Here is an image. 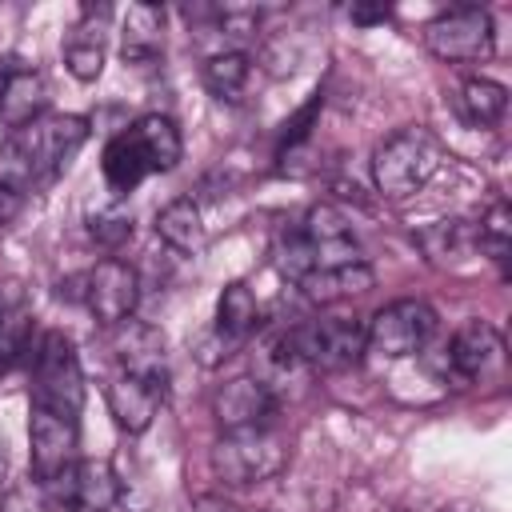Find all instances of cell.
Listing matches in <instances>:
<instances>
[{
	"instance_id": "6da1fadb",
	"label": "cell",
	"mask_w": 512,
	"mask_h": 512,
	"mask_svg": "<svg viewBox=\"0 0 512 512\" xmlns=\"http://www.w3.org/2000/svg\"><path fill=\"white\" fill-rule=\"evenodd\" d=\"M88 120L72 112H44L20 132H8L0 144V184L12 192H28L36 184H48L64 164L84 148Z\"/></svg>"
},
{
	"instance_id": "7a4b0ae2",
	"label": "cell",
	"mask_w": 512,
	"mask_h": 512,
	"mask_svg": "<svg viewBox=\"0 0 512 512\" xmlns=\"http://www.w3.org/2000/svg\"><path fill=\"white\" fill-rule=\"evenodd\" d=\"M448 148L420 124L396 128L376 152H372V180L376 192L388 200H408L424 192L444 168H448Z\"/></svg>"
},
{
	"instance_id": "3957f363",
	"label": "cell",
	"mask_w": 512,
	"mask_h": 512,
	"mask_svg": "<svg viewBox=\"0 0 512 512\" xmlns=\"http://www.w3.org/2000/svg\"><path fill=\"white\" fill-rule=\"evenodd\" d=\"M208 464H212V472H216L220 484H228V488H248V484L272 480V476L288 464V440L276 432V424L224 432V436L212 444Z\"/></svg>"
},
{
	"instance_id": "277c9868",
	"label": "cell",
	"mask_w": 512,
	"mask_h": 512,
	"mask_svg": "<svg viewBox=\"0 0 512 512\" xmlns=\"http://www.w3.org/2000/svg\"><path fill=\"white\" fill-rule=\"evenodd\" d=\"M32 404L72 420L84 404V372L64 332H44L32 348Z\"/></svg>"
},
{
	"instance_id": "5b68a950",
	"label": "cell",
	"mask_w": 512,
	"mask_h": 512,
	"mask_svg": "<svg viewBox=\"0 0 512 512\" xmlns=\"http://www.w3.org/2000/svg\"><path fill=\"white\" fill-rule=\"evenodd\" d=\"M288 344L300 364L320 368V372H340L364 360L368 352V332L364 320L356 316H320L288 328Z\"/></svg>"
},
{
	"instance_id": "8992f818",
	"label": "cell",
	"mask_w": 512,
	"mask_h": 512,
	"mask_svg": "<svg viewBox=\"0 0 512 512\" xmlns=\"http://www.w3.org/2000/svg\"><path fill=\"white\" fill-rule=\"evenodd\" d=\"M364 332H368V352L384 360H404V356H416L436 336V312L428 300L404 296L384 304L372 320H364Z\"/></svg>"
},
{
	"instance_id": "52a82bcc",
	"label": "cell",
	"mask_w": 512,
	"mask_h": 512,
	"mask_svg": "<svg viewBox=\"0 0 512 512\" xmlns=\"http://www.w3.org/2000/svg\"><path fill=\"white\" fill-rule=\"evenodd\" d=\"M424 44L436 60L464 64L492 56V16L480 4H456L424 28Z\"/></svg>"
},
{
	"instance_id": "ba28073f",
	"label": "cell",
	"mask_w": 512,
	"mask_h": 512,
	"mask_svg": "<svg viewBox=\"0 0 512 512\" xmlns=\"http://www.w3.org/2000/svg\"><path fill=\"white\" fill-rule=\"evenodd\" d=\"M136 300H140V272L128 260L108 256L84 272V300L80 304L96 316V324L116 328V324L132 320Z\"/></svg>"
},
{
	"instance_id": "9c48e42d",
	"label": "cell",
	"mask_w": 512,
	"mask_h": 512,
	"mask_svg": "<svg viewBox=\"0 0 512 512\" xmlns=\"http://www.w3.org/2000/svg\"><path fill=\"white\" fill-rule=\"evenodd\" d=\"M28 456H32V480L56 484L76 464V420L32 404V416H28Z\"/></svg>"
},
{
	"instance_id": "30bf717a",
	"label": "cell",
	"mask_w": 512,
	"mask_h": 512,
	"mask_svg": "<svg viewBox=\"0 0 512 512\" xmlns=\"http://www.w3.org/2000/svg\"><path fill=\"white\" fill-rule=\"evenodd\" d=\"M212 416L220 420L224 432L268 428V424H276V392H272L268 380L236 376V380H228V384L216 388V396H212Z\"/></svg>"
},
{
	"instance_id": "8fae6325",
	"label": "cell",
	"mask_w": 512,
	"mask_h": 512,
	"mask_svg": "<svg viewBox=\"0 0 512 512\" xmlns=\"http://www.w3.org/2000/svg\"><path fill=\"white\" fill-rule=\"evenodd\" d=\"M296 232L304 236V244H308L316 268H332V264H352V260H360L352 224H348V216H344L336 204H312V208L304 212V220L296 224Z\"/></svg>"
},
{
	"instance_id": "7c38bea8",
	"label": "cell",
	"mask_w": 512,
	"mask_h": 512,
	"mask_svg": "<svg viewBox=\"0 0 512 512\" xmlns=\"http://www.w3.org/2000/svg\"><path fill=\"white\" fill-rule=\"evenodd\" d=\"M112 352L128 376L168 384V356H164V332L144 320H124L112 328Z\"/></svg>"
},
{
	"instance_id": "4fadbf2b",
	"label": "cell",
	"mask_w": 512,
	"mask_h": 512,
	"mask_svg": "<svg viewBox=\"0 0 512 512\" xmlns=\"http://www.w3.org/2000/svg\"><path fill=\"white\" fill-rule=\"evenodd\" d=\"M504 364V340L488 320H468L448 344V368L460 380H488Z\"/></svg>"
},
{
	"instance_id": "5bb4252c",
	"label": "cell",
	"mask_w": 512,
	"mask_h": 512,
	"mask_svg": "<svg viewBox=\"0 0 512 512\" xmlns=\"http://www.w3.org/2000/svg\"><path fill=\"white\" fill-rule=\"evenodd\" d=\"M60 504H84V508H96V512H108L116 500H120V476L108 460L100 456H88V460H76L60 480Z\"/></svg>"
},
{
	"instance_id": "9a60e30c",
	"label": "cell",
	"mask_w": 512,
	"mask_h": 512,
	"mask_svg": "<svg viewBox=\"0 0 512 512\" xmlns=\"http://www.w3.org/2000/svg\"><path fill=\"white\" fill-rule=\"evenodd\" d=\"M164 392H168V384H152V380H140V376L120 372L108 384V412H112V420L124 432L136 436V432H144L156 420V412L164 404Z\"/></svg>"
},
{
	"instance_id": "2e32d148",
	"label": "cell",
	"mask_w": 512,
	"mask_h": 512,
	"mask_svg": "<svg viewBox=\"0 0 512 512\" xmlns=\"http://www.w3.org/2000/svg\"><path fill=\"white\" fill-rule=\"evenodd\" d=\"M32 328H36V316H32V296L24 280L4 276L0 280V364L4 368L28 352Z\"/></svg>"
},
{
	"instance_id": "e0dca14e",
	"label": "cell",
	"mask_w": 512,
	"mask_h": 512,
	"mask_svg": "<svg viewBox=\"0 0 512 512\" xmlns=\"http://www.w3.org/2000/svg\"><path fill=\"white\" fill-rule=\"evenodd\" d=\"M300 296L308 304H340L352 296H364L376 284V272L368 260H352V264H332V268H312L300 280Z\"/></svg>"
},
{
	"instance_id": "ac0fdd59",
	"label": "cell",
	"mask_w": 512,
	"mask_h": 512,
	"mask_svg": "<svg viewBox=\"0 0 512 512\" xmlns=\"http://www.w3.org/2000/svg\"><path fill=\"white\" fill-rule=\"evenodd\" d=\"M108 16H112V8H104V4L84 8V20L72 28V36L64 44V64L80 84L96 80L100 68H104V20Z\"/></svg>"
},
{
	"instance_id": "d6986e66",
	"label": "cell",
	"mask_w": 512,
	"mask_h": 512,
	"mask_svg": "<svg viewBox=\"0 0 512 512\" xmlns=\"http://www.w3.org/2000/svg\"><path fill=\"white\" fill-rule=\"evenodd\" d=\"M164 48V8L160 4H128L120 16V56L128 64H148Z\"/></svg>"
},
{
	"instance_id": "ffe728a7",
	"label": "cell",
	"mask_w": 512,
	"mask_h": 512,
	"mask_svg": "<svg viewBox=\"0 0 512 512\" xmlns=\"http://www.w3.org/2000/svg\"><path fill=\"white\" fill-rule=\"evenodd\" d=\"M416 244L420 252L432 260V264H460L468 260L472 252H480V232H476V220H464V216H444L428 228L416 232Z\"/></svg>"
},
{
	"instance_id": "44dd1931",
	"label": "cell",
	"mask_w": 512,
	"mask_h": 512,
	"mask_svg": "<svg viewBox=\"0 0 512 512\" xmlns=\"http://www.w3.org/2000/svg\"><path fill=\"white\" fill-rule=\"evenodd\" d=\"M48 108V84L40 72L32 68H12L8 72V84L0 92V120L8 132H20L28 128L32 120H40Z\"/></svg>"
},
{
	"instance_id": "7402d4cb",
	"label": "cell",
	"mask_w": 512,
	"mask_h": 512,
	"mask_svg": "<svg viewBox=\"0 0 512 512\" xmlns=\"http://www.w3.org/2000/svg\"><path fill=\"white\" fill-rule=\"evenodd\" d=\"M156 236L180 252V256H196L204 252L208 244V228H204V216H200V204L192 196H176L168 200L160 212H156Z\"/></svg>"
},
{
	"instance_id": "603a6c76",
	"label": "cell",
	"mask_w": 512,
	"mask_h": 512,
	"mask_svg": "<svg viewBox=\"0 0 512 512\" xmlns=\"http://www.w3.org/2000/svg\"><path fill=\"white\" fill-rule=\"evenodd\" d=\"M128 136L136 140L140 156L148 160V172H172L184 156V140H180V128L160 116V112H148L140 120L128 124Z\"/></svg>"
},
{
	"instance_id": "cb8c5ba5",
	"label": "cell",
	"mask_w": 512,
	"mask_h": 512,
	"mask_svg": "<svg viewBox=\"0 0 512 512\" xmlns=\"http://www.w3.org/2000/svg\"><path fill=\"white\" fill-rule=\"evenodd\" d=\"M100 172H104V184H108V192H112L116 200L128 196L144 176H152V172H148V160L140 156V148H136V140L128 136V128L116 132V136L104 144Z\"/></svg>"
},
{
	"instance_id": "d4e9b609",
	"label": "cell",
	"mask_w": 512,
	"mask_h": 512,
	"mask_svg": "<svg viewBox=\"0 0 512 512\" xmlns=\"http://www.w3.org/2000/svg\"><path fill=\"white\" fill-rule=\"evenodd\" d=\"M456 108L460 116L472 124V128H492L504 120L508 112V88L488 80V76H472L460 84V96H456Z\"/></svg>"
},
{
	"instance_id": "484cf974",
	"label": "cell",
	"mask_w": 512,
	"mask_h": 512,
	"mask_svg": "<svg viewBox=\"0 0 512 512\" xmlns=\"http://www.w3.org/2000/svg\"><path fill=\"white\" fill-rule=\"evenodd\" d=\"M256 324H260V304H256L252 288L240 284V280L224 284V292H220V300H216V332H220L224 340H240V336H248Z\"/></svg>"
},
{
	"instance_id": "4316f807",
	"label": "cell",
	"mask_w": 512,
	"mask_h": 512,
	"mask_svg": "<svg viewBox=\"0 0 512 512\" xmlns=\"http://www.w3.org/2000/svg\"><path fill=\"white\" fill-rule=\"evenodd\" d=\"M248 72H252L248 52L228 48V52H216V56L204 60L200 80H204V88H208L216 100H240V92H244V84H248Z\"/></svg>"
},
{
	"instance_id": "83f0119b",
	"label": "cell",
	"mask_w": 512,
	"mask_h": 512,
	"mask_svg": "<svg viewBox=\"0 0 512 512\" xmlns=\"http://www.w3.org/2000/svg\"><path fill=\"white\" fill-rule=\"evenodd\" d=\"M476 232H480V252L492 256L496 264L508 260V248H512V212L504 200H496L480 220H476Z\"/></svg>"
},
{
	"instance_id": "f1b7e54d",
	"label": "cell",
	"mask_w": 512,
	"mask_h": 512,
	"mask_svg": "<svg viewBox=\"0 0 512 512\" xmlns=\"http://www.w3.org/2000/svg\"><path fill=\"white\" fill-rule=\"evenodd\" d=\"M88 236H92L96 244H104V248H120L124 240H132V212H128L120 200L96 208V212L88 216Z\"/></svg>"
},
{
	"instance_id": "f546056e",
	"label": "cell",
	"mask_w": 512,
	"mask_h": 512,
	"mask_svg": "<svg viewBox=\"0 0 512 512\" xmlns=\"http://www.w3.org/2000/svg\"><path fill=\"white\" fill-rule=\"evenodd\" d=\"M0 512H48V496L40 480H20L0 496Z\"/></svg>"
},
{
	"instance_id": "4dcf8cb0",
	"label": "cell",
	"mask_w": 512,
	"mask_h": 512,
	"mask_svg": "<svg viewBox=\"0 0 512 512\" xmlns=\"http://www.w3.org/2000/svg\"><path fill=\"white\" fill-rule=\"evenodd\" d=\"M316 112H320V96H312L292 120H284V132H280V160H284L292 148H300V144L308 140V132H312V124H316Z\"/></svg>"
},
{
	"instance_id": "1f68e13d",
	"label": "cell",
	"mask_w": 512,
	"mask_h": 512,
	"mask_svg": "<svg viewBox=\"0 0 512 512\" xmlns=\"http://www.w3.org/2000/svg\"><path fill=\"white\" fill-rule=\"evenodd\" d=\"M348 16H352V24H384L388 16H392V8L388 4H352L348 8Z\"/></svg>"
},
{
	"instance_id": "d6a6232c",
	"label": "cell",
	"mask_w": 512,
	"mask_h": 512,
	"mask_svg": "<svg viewBox=\"0 0 512 512\" xmlns=\"http://www.w3.org/2000/svg\"><path fill=\"white\" fill-rule=\"evenodd\" d=\"M192 512H240L232 500H224V496H216V492H204V496H196L192 500Z\"/></svg>"
},
{
	"instance_id": "836d02e7",
	"label": "cell",
	"mask_w": 512,
	"mask_h": 512,
	"mask_svg": "<svg viewBox=\"0 0 512 512\" xmlns=\"http://www.w3.org/2000/svg\"><path fill=\"white\" fill-rule=\"evenodd\" d=\"M20 204H24V196H20V192H12V188H4V184H0V228H4V224H12V220H16V212H20Z\"/></svg>"
},
{
	"instance_id": "e575fe53",
	"label": "cell",
	"mask_w": 512,
	"mask_h": 512,
	"mask_svg": "<svg viewBox=\"0 0 512 512\" xmlns=\"http://www.w3.org/2000/svg\"><path fill=\"white\" fill-rule=\"evenodd\" d=\"M64 512H96V508H84V504H60Z\"/></svg>"
},
{
	"instance_id": "d590c367",
	"label": "cell",
	"mask_w": 512,
	"mask_h": 512,
	"mask_svg": "<svg viewBox=\"0 0 512 512\" xmlns=\"http://www.w3.org/2000/svg\"><path fill=\"white\" fill-rule=\"evenodd\" d=\"M8 72H12V68H8V64H0V92H4V84H8Z\"/></svg>"
},
{
	"instance_id": "8d00e7d4",
	"label": "cell",
	"mask_w": 512,
	"mask_h": 512,
	"mask_svg": "<svg viewBox=\"0 0 512 512\" xmlns=\"http://www.w3.org/2000/svg\"><path fill=\"white\" fill-rule=\"evenodd\" d=\"M448 512H476V508H448Z\"/></svg>"
},
{
	"instance_id": "74e56055",
	"label": "cell",
	"mask_w": 512,
	"mask_h": 512,
	"mask_svg": "<svg viewBox=\"0 0 512 512\" xmlns=\"http://www.w3.org/2000/svg\"><path fill=\"white\" fill-rule=\"evenodd\" d=\"M0 376H4V364H0Z\"/></svg>"
},
{
	"instance_id": "f35d334b",
	"label": "cell",
	"mask_w": 512,
	"mask_h": 512,
	"mask_svg": "<svg viewBox=\"0 0 512 512\" xmlns=\"http://www.w3.org/2000/svg\"><path fill=\"white\" fill-rule=\"evenodd\" d=\"M240 512H248V508H240Z\"/></svg>"
}]
</instances>
